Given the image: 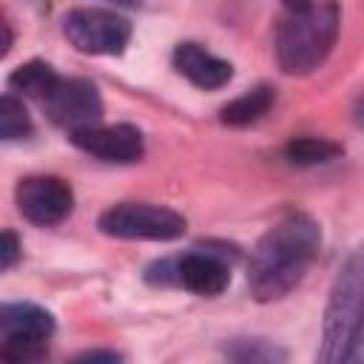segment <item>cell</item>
<instances>
[{
	"label": "cell",
	"instance_id": "obj_5",
	"mask_svg": "<svg viewBox=\"0 0 364 364\" xmlns=\"http://www.w3.org/2000/svg\"><path fill=\"white\" fill-rule=\"evenodd\" d=\"M100 230L114 239H145V242H171L179 239L188 228L185 216L165 205L151 202H122L100 216Z\"/></svg>",
	"mask_w": 364,
	"mask_h": 364
},
{
	"label": "cell",
	"instance_id": "obj_3",
	"mask_svg": "<svg viewBox=\"0 0 364 364\" xmlns=\"http://www.w3.org/2000/svg\"><path fill=\"white\" fill-rule=\"evenodd\" d=\"M361 316H364V245L347 253V259L341 262L333 279L330 299L324 307L318 361L327 364L344 361Z\"/></svg>",
	"mask_w": 364,
	"mask_h": 364
},
{
	"label": "cell",
	"instance_id": "obj_23",
	"mask_svg": "<svg viewBox=\"0 0 364 364\" xmlns=\"http://www.w3.org/2000/svg\"><path fill=\"white\" fill-rule=\"evenodd\" d=\"M114 6H139V0H108Z\"/></svg>",
	"mask_w": 364,
	"mask_h": 364
},
{
	"label": "cell",
	"instance_id": "obj_15",
	"mask_svg": "<svg viewBox=\"0 0 364 364\" xmlns=\"http://www.w3.org/2000/svg\"><path fill=\"white\" fill-rule=\"evenodd\" d=\"M31 117H28V111H26V105L11 94V91H6L3 97H0V136L6 139V142H11V139H23V136H28L31 134Z\"/></svg>",
	"mask_w": 364,
	"mask_h": 364
},
{
	"label": "cell",
	"instance_id": "obj_1",
	"mask_svg": "<svg viewBox=\"0 0 364 364\" xmlns=\"http://www.w3.org/2000/svg\"><path fill=\"white\" fill-rule=\"evenodd\" d=\"M321 247V228L307 213L282 216L253 247L247 262V287L256 301L287 296L307 273Z\"/></svg>",
	"mask_w": 364,
	"mask_h": 364
},
{
	"label": "cell",
	"instance_id": "obj_9",
	"mask_svg": "<svg viewBox=\"0 0 364 364\" xmlns=\"http://www.w3.org/2000/svg\"><path fill=\"white\" fill-rule=\"evenodd\" d=\"M71 142L102 159V162H119V165H128V162H139L142 154H145V139H142V131L128 125V122H119V125H91V128H82V131H74L68 134Z\"/></svg>",
	"mask_w": 364,
	"mask_h": 364
},
{
	"label": "cell",
	"instance_id": "obj_19",
	"mask_svg": "<svg viewBox=\"0 0 364 364\" xmlns=\"http://www.w3.org/2000/svg\"><path fill=\"white\" fill-rule=\"evenodd\" d=\"M80 361H119V355L117 353H82L80 355Z\"/></svg>",
	"mask_w": 364,
	"mask_h": 364
},
{
	"label": "cell",
	"instance_id": "obj_20",
	"mask_svg": "<svg viewBox=\"0 0 364 364\" xmlns=\"http://www.w3.org/2000/svg\"><path fill=\"white\" fill-rule=\"evenodd\" d=\"M284 3V11H304V9H310L316 0H282Z\"/></svg>",
	"mask_w": 364,
	"mask_h": 364
},
{
	"label": "cell",
	"instance_id": "obj_7",
	"mask_svg": "<svg viewBox=\"0 0 364 364\" xmlns=\"http://www.w3.org/2000/svg\"><path fill=\"white\" fill-rule=\"evenodd\" d=\"M43 108L48 114V119L60 128H65L68 134L100 125L102 119V100L94 88V82L71 77V80H60L54 85V91L43 100Z\"/></svg>",
	"mask_w": 364,
	"mask_h": 364
},
{
	"label": "cell",
	"instance_id": "obj_16",
	"mask_svg": "<svg viewBox=\"0 0 364 364\" xmlns=\"http://www.w3.org/2000/svg\"><path fill=\"white\" fill-rule=\"evenodd\" d=\"M225 355L233 361H284L287 353L264 338H233L225 347Z\"/></svg>",
	"mask_w": 364,
	"mask_h": 364
},
{
	"label": "cell",
	"instance_id": "obj_2",
	"mask_svg": "<svg viewBox=\"0 0 364 364\" xmlns=\"http://www.w3.org/2000/svg\"><path fill=\"white\" fill-rule=\"evenodd\" d=\"M341 11L336 0H316L304 11H284L276 28V60L284 74L316 71L336 46Z\"/></svg>",
	"mask_w": 364,
	"mask_h": 364
},
{
	"label": "cell",
	"instance_id": "obj_11",
	"mask_svg": "<svg viewBox=\"0 0 364 364\" xmlns=\"http://www.w3.org/2000/svg\"><path fill=\"white\" fill-rule=\"evenodd\" d=\"M173 68L188 82H193L196 88H205V91H216V88L228 85L233 77V65L228 60L210 54L199 43H179L173 48Z\"/></svg>",
	"mask_w": 364,
	"mask_h": 364
},
{
	"label": "cell",
	"instance_id": "obj_21",
	"mask_svg": "<svg viewBox=\"0 0 364 364\" xmlns=\"http://www.w3.org/2000/svg\"><path fill=\"white\" fill-rule=\"evenodd\" d=\"M353 119H355L358 128H364V91H361V97H358V102L353 108Z\"/></svg>",
	"mask_w": 364,
	"mask_h": 364
},
{
	"label": "cell",
	"instance_id": "obj_18",
	"mask_svg": "<svg viewBox=\"0 0 364 364\" xmlns=\"http://www.w3.org/2000/svg\"><path fill=\"white\" fill-rule=\"evenodd\" d=\"M344 361H350V364H364V316H361V321H358V327H355V336H353V341H350V350H347Z\"/></svg>",
	"mask_w": 364,
	"mask_h": 364
},
{
	"label": "cell",
	"instance_id": "obj_13",
	"mask_svg": "<svg viewBox=\"0 0 364 364\" xmlns=\"http://www.w3.org/2000/svg\"><path fill=\"white\" fill-rule=\"evenodd\" d=\"M63 77L43 60H31V63H23L17 65L11 74H9V88L11 91H20L23 97H34V100H46L54 85L60 82Z\"/></svg>",
	"mask_w": 364,
	"mask_h": 364
},
{
	"label": "cell",
	"instance_id": "obj_8",
	"mask_svg": "<svg viewBox=\"0 0 364 364\" xmlns=\"http://www.w3.org/2000/svg\"><path fill=\"white\" fill-rule=\"evenodd\" d=\"M17 210L34 225H57L74 208V191L60 176H26L14 191Z\"/></svg>",
	"mask_w": 364,
	"mask_h": 364
},
{
	"label": "cell",
	"instance_id": "obj_4",
	"mask_svg": "<svg viewBox=\"0 0 364 364\" xmlns=\"http://www.w3.org/2000/svg\"><path fill=\"white\" fill-rule=\"evenodd\" d=\"M54 333V316L31 301H11L0 307V358L9 364H28L46 355Z\"/></svg>",
	"mask_w": 364,
	"mask_h": 364
},
{
	"label": "cell",
	"instance_id": "obj_17",
	"mask_svg": "<svg viewBox=\"0 0 364 364\" xmlns=\"http://www.w3.org/2000/svg\"><path fill=\"white\" fill-rule=\"evenodd\" d=\"M20 259V239L14 236V230H3L0 236V267L11 270Z\"/></svg>",
	"mask_w": 364,
	"mask_h": 364
},
{
	"label": "cell",
	"instance_id": "obj_22",
	"mask_svg": "<svg viewBox=\"0 0 364 364\" xmlns=\"http://www.w3.org/2000/svg\"><path fill=\"white\" fill-rule=\"evenodd\" d=\"M9 48H11V28H9V23H3V48H0V57H6Z\"/></svg>",
	"mask_w": 364,
	"mask_h": 364
},
{
	"label": "cell",
	"instance_id": "obj_10",
	"mask_svg": "<svg viewBox=\"0 0 364 364\" xmlns=\"http://www.w3.org/2000/svg\"><path fill=\"white\" fill-rule=\"evenodd\" d=\"M176 284L196 296H219L230 284V264L219 250H191L176 259Z\"/></svg>",
	"mask_w": 364,
	"mask_h": 364
},
{
	"label": "cell",
	"instance_id": "obj_6",
	"mask_svg": "<svg viewBox=\"0 0 364 364\" xmlns=\"http://www.w3.org/2000/svg\"><path fill=\"white\" fill-rule=\"evenodd\" d=\"M63 34L82 54H122L131 40V23L108 9H74L63 20Z\"/></svg>",
	"mask_w": 364,
	"mask_h": 364
},
{
	"label": "cell",
	"instance_id": "obj_12",
	"mask_svg": "<svg viewBox=\"0 0 364 364\" xmlns=\"http://www.w3.org/2000/svg\"><path fill=\"white\" fill-rule=\"evenodd\" d=\"M276 102V88L270 85H256L250 91H245L242 97L230 100L222 111H219V119L230 128H245V125H253L259 122Z\"/></svg>",
	"mask_w": 364,
	"mask_h": 364
},
{
	"label": "cell",
	"instance_id": "obj_14",
	"mask_svg": "<svg viewBox=\"0 0 364 364\" xmlns=\"http://www.w3.org/2000/svg\"><path fill=\"white\" fill-rule=\"evenodd\" d=\"M344 154V148L327 136H296L284 145V159L290 165L299 168H313V165H324L333 162Z\"/></svg>",
	"mask_w": 364,
	"mask_h": 364
}]
</instances>
